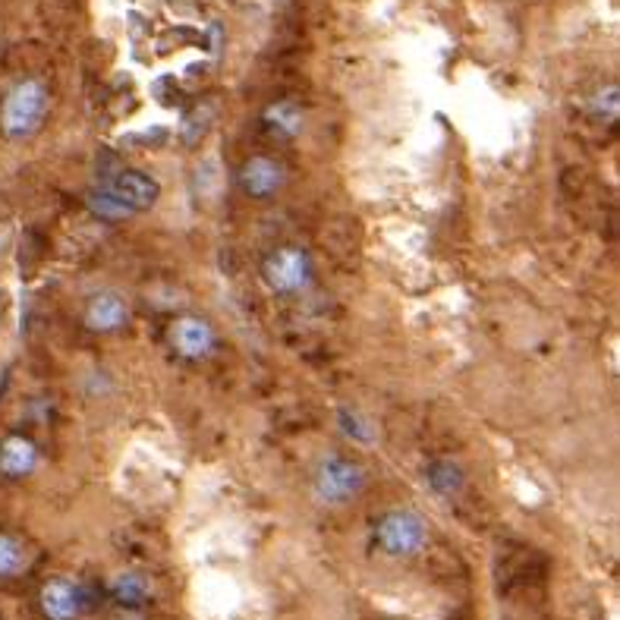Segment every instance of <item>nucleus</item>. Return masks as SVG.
Segmentation results:
<instances>
[{"instance_id": "11", "label": "nucleus", "mask_w": 620, "mask_h": 620, "mask_svg": "<svg viewBox=\"0 0 620 620\" xmlns=\"http://www.w3.org/2000/svg\"><path fill=\"white\" fill-rule=\"evenodd\" d=\"M29 564V554L23 548V542L13 539V536H4L0 532V576H16L23 573Z\"/></svg>"}, {"instance_id": "16", "label": "nucleus", "mask_w": 620, "mask_h": 620, "mask_svg": "<svg viewBox=\"0 0 620 620\" xmlns=\"http://www.w3.org/2000/svg\"><path fill=\"white\" fill-rule=\"evenodd\" d=\"M126 620H136V617H126Z\"/></svg>"}, {"instance_id": "13", "label": "nucleus", "mask_w": 620, "mask_h": 620, "mask_svg": "<svg viewBox=\"0 0 620 620\" xmlns=\"http://www.w3.org/2000/svg\"><path fill=\"white\" fill-rule=\"evenodd\" d=\"M89 208L95 211L98 218H104V221H126V218H133V211L130 208H123L111 192H108V186L104 189H95V192H89Z\"/></svg>"}, {"instance_id": "12", "label": "nucleus", "mask_w": 620, "mask_h": 620, "mask_svg": "<svg viewBox=\"0 0 620 620\" xmlns=\"http://www.w3.org/2000/svg\"><path fill=\"white\" fill-rule=\"evenodd\" d=\"M114 598L123 608H139L148 598V583L142 580V576H136V573L117 576V580H114Z\"/></svg>"}, {"instance_id": "2", "label": "nucleus", "mask_w": 620, "mask_h": 620, "mask_svg": "<svg viewBox=\"0 0 620 620\" xmlns=\"http://www.w3.org/2000/svg\"><path fill=\"white\" fill-rule=\"evenodd\" d=\"M362 488V469L350 460H340V457H331L318 466V476H315V495L318 501L325 504H344L350 501L353 495H359Z\"/></svg>"}, {"instance_id": "8", "label": "nucleus", "mask_w": 620, "mask_h": 620, "mask_svg": "<svg viewBox=\"0 0 620 620\" xmlns=\"http://www.w3.org/2000/svg\"><path fill=\"white\" fill-rule=\"evenodd\" d=\"M130 322V306L126 299L114 290H101L89 299L85 306V325L92 331H117Z\"/></svg>"}, {"instance_id": "4", "label": "nucleus", "mask_w": 620, "mask_h": 620, "mask_svg": "<svg viewBox=\"0 0 620 620\" xmlns=\"http://www.w3.org/2000/svg\"><path fill=\"white\" fill-rule=\"evenodd\" d=\"M378 542L391 554H413L425 545V523L413 510H391L378 523Z\"/></svg>"}, {"instance_id": "5", "label": "nucleus", "mask_w": 620, "mask_h": 620, "mask_svg": "<svg viewBox=\"0 0 620 620\" xmlns=\"http://www.w3.org/2000/svg\"><path fill=\"white\" fill-rule=\"evenodd\" d=\"M108 192L123 208H130L136 215V211H145L158 202L161 186L148 174H142V170H120V174L108 183Z\"/></svg>"}, {"instance_id": "10", "label": "nucleus", "mask_w": 620, "mask_h": 620, "mask_svg": "<svg viewBox=\"0 0 620 620\" xmlns=\"http://www.w3.org/2000/svg\"><path fill=\"white\" fill-rule=\"evenodd\" d=\"M38 463V451L35 444L26 441V438H7L0 444V473L7 476H29Z\"/></svg>"}, {"instance_id": "14", "label": "nucleus", "mask_w": 620, "mask_h": 620, "mask_svg": "<svg viewBox=\"0 0 620 620\" xmlns=\"http://www.w3.org/2000/svg\"><path fill=\"white\" fill-rule=\"evenodd\" d=\"M265 120L271 123V130H281V133H287V136L299 133V126H303V114H299V108H296V104H290V101L271 104Z\"/></svg>"}, {"instance_id": "1", "label": "nucleus", "mask_w": 620, "mask_h": 620, "mask_svg": "<svg viewBox=\"0 0 620 620\" xmlns=\"http://www.w3.org/2000/svg\"><path fill=\"white\" fill-rule=\"evenodd\" d=\"M45 111H48L45 85L35 82V79H26L7 95L4 111H0V123H4L7 136L23 139V136H32L38 130V123L45 120Z\"/></svg>"}, {"instance_id": "6", "label": "nucleus", "mask_w": 620, "mask_h": 620, "mask_svg": "<svg viewBox=\"0 0 620 620\" xmlns=\"http://www.w3.org/2000/svg\"><path fill=\"white\" fill-rule=\"evenodd\" d=\"M170 344H174V350L186 359H202L215 347V331H211V325L202 322V318L183 315L174 322V328H170Z\"/></svg>"}, {"instance_id": "9", "label": "nucleus", "mask_w": 620, "mask_h": 620, "mask_svg": "<svg viewBox=\"0 0 620 620\" xmlns=\"http://www.w3.org/2000/svg\"><path fill=\"white\" fill-rule=\"evenodd\" d=\"M41 611L48 620H73L82 611V592L70 580H51L41 589Z\"/></svg>"}, {"instance_id": "7", "label": "nucleus", "mask_w": 620, "mask_h": 620, "mask_svg": "<svg viewBox=\"0 0 620 620\" xmlns=\"http://www.w3.org/2000/svg\"><path fill=\"white\" fill-rule=\"evenodd\" d=\"M240 186L252 199H271L274 192L284 186V167L277 164L274 158L255 155L240 170Z\"/></svg>"}, {"instance_id": "3", "label": "nucleus", "mask_w": 620, "mask_h": 620, "mask_svg": "<svg viewBox=\"0 0 620 620\" xmlns=\"http://www.w3.org/2000/svg\"><path fill=\"white\" fill-rule=\"evenodd\" d=\"M309 255L303 249H277L265 259V281L277 290V293H296L309 284Z\"/></svg>"}, {"instance_id": "15", "label": "nucleus", "mask_w": 620, "mask_h": 620, "mask_svg": "<svg viewBox=\"0 0 620 620\" xmlns=\"http://www.w3.org/2000/svg\"><path fill=\"white\" fill-rule=\"evenodd\" d=\"M429 482L441 491V495H454V491L463 485V476H460V469L454 463H435Z\"/></svg>"}]
</instances>
